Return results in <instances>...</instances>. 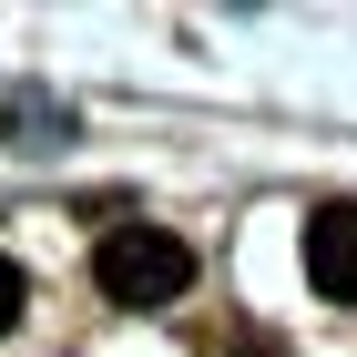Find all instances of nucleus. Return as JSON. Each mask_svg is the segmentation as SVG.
<instances>
[{"instance_id": "obj_1", "label": "nucleus", "mask_w": 357, "mask_h": 357, "mask_svg": "<svg viewBox=\"0 0 357 357\" xmlns=\"http://www.w3.org/2000/svg\"><path fill=\"white\" fill-rule=\"evenodd\" d=\"M92 286L112 306H174L194 286V245L164 235V225H112L102 245H92Z\"/></svg>"}, {"instance_id": "obj_4", "label": "nucleus", "mask_w": 357, "mask_h": 357, "mask_svg": "<svg viewBox=\"0 0 357 357\" xmlns=\"http://www.w3.org/2000/svg\"><path fill=\"white\" fill-rule=\"evenodd\" d=\"M225 357H286V337H235Z\"/></svg>"}, {"instance_id": "obj_2", "label": "nucleus", "mask_w": 357, "mask_h": 357, "mask_svg": "<svg viewBox=\"0 0 357 357\" xmlns=\"http://www.w3.org/2000/svg\"><path fill=\"white\" fill-rule=\"evenodd\" d=\"M306 286L327 306H357V204H317L306 215Z\"/></svg>"}, {"instance_id": "obj_3", "label": "nucleus", "mask_w": 357, "mask_h": 357, "mask_svg": "<svg viewBox=\"0 0 357 357\" xmlns=\"http://www.w3.org/2000/svg\"><path fill=\"white\" fill-rule=\"evenodd\" d=\"M21 306H31V275H21V266H10V255H0V337L21 327Z\"/></svg>"}]
</instances>
